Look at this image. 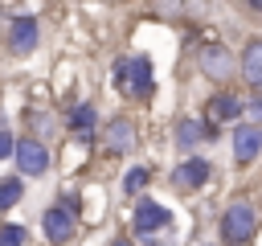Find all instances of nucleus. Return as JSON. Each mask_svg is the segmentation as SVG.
Segmentation results:
<instances>
[{
    "mask_svg": "<svg viewBox=\"0 0 262 246\" xmlns=\"http://www.w3.org/2000/svg\"><path fill=\"white\" fill-rule=\"evenodd\" d=\"M41 230H45V238L49 242H70L74 238V213L66 209V205H49L45 209V217H41Z\"/></svg>",
    "mask_w": 262,
    "mask_h": 246,
    "instance_id": "obj_6",
    "label": "nucleus"
},
{
    "mask_svg": "<svg viewBox=\"0 0 262 246\" xmlns=\"http://www.w3.org/2000/svg\"><path fill=\"white\" fill-rule=\"evenodd\" d=\"M12 156H16V172H25V176H41L49 168V148L41 139H16Z\"/></svg>",
    "mask_w": 262,
    "mask_h": 246,
    "instance_id": "obj_3",
    "label": "nucleus"
},
{
    "mask_svg": "<svg viewBox=\"0 0 262 246\" xmlns=\"http://www.w3.org/2000/svg\"><path fill=\"white\" fill-rule=\"evenodd\" d=\"M262 156V123H237L233 127V160L254 164Z\"/></svg>",
    "mask_w": 262,
    "mask_h": 246,
    "instance_id": "obj_4",
    "label": "nucleus"
},
{
    "mask_svg": "<svg viewBox=\"0 0 262 246\" xmlns=\"http://www.w3.org/2000/svg\"><path fill=\"white\" fill-rule=\"evenodd\" d=\"M147 180H151V168L135 164V168H127V176H123V193H139Z\"/></svg>",
    "mask_w": 262,
    "mask_h": 246,
    "instance_id": "obj_16",
    "label": "nucleus"
},
{
    "mask_svg": "<svg viewBox=\"0 0 262 246\" xmlns=\"http://www.w3.org/2000/svg\"><path fill=\"white\" fill-rule=\"evenodd\" d=\"M94 123H98V115H94V107H90V102H82V107H74V111H70V127H74L82 139H90V135H94Z\"/></svg>",
    "mask_w": 262,
    "mask_h": 246,
    "instance_id": "obj_13",
    "label": "nucleus"
},
{
    "mask_svg": "<svg viewBox=\"0 0 262 246\" xmlns=\"http://www.w3.org/2000/svg\"><path fill=\"white\" fill-rule=\"evenodd\" d=\"M242 107H246V111H250V115L262 123V94H258V98H250V102H242Z\"/></svg>",
    "mask_w": 262,
    "mask_h": 246,
    "instance_id": "obj_18",
    "label": "nucleus"
},
{
    "mask_svg": "<svg viewBox=\"0 0 262 246\" xmlns=\"http://www.w3.org/2000/svg\"><path fill=\"white\" fill-rule=\"evenodd\" d=\"M201 70H205L209 78H225V74L233 70V57H229V49H225L221 41L205 45V49H201Z\"/></svg>",
    "mask_w": 262,
    "mask_h": 246,
    "instance_id": "obj_9",
    "label": "nucleus"
},
{
    "mask_svg": "<svg viewBox=\"0 0 262 246\" xmlns=\"http://www.w3.org/2000/svg\"><path fill=\"white\" fill-rule=\"evenodd\" d=\"M20 193H25V184H20L16 176H4V180H0V213L12 209V205L20 201Z\"/></svg>",
    "mask_w": 262,
    "mask_h": 246,
    "instance_id": "obj_14",
    "label": "nucleus"
},
{
    "mask_svg": "<svg viewBox=\"0 0 262 246\" xmlns=\"http://www.w3.org/2000/svg\"><path fill=\"white\" fill-rule=\"evenodd\" d=\"M8 49L20 53V57L37 49V20H33V16H16V20H12V29H8Z\"/></svg>",
    "mask_w": 262,
    "mask_h": 246,
    "instance_id": "obj_8",
    "label": "nucleus"
},
{
    "mask_svg": "<svg viewBox=\"0 0 262 246\" xmlns=\"http://www.w3.org/2000/svg\"><path fill=\"white\" fill-rule=\"evenodd\" d=\"M20 242H25L20 225H0V246H20Z\"/></svg>",
    "mask_w": 262,
    "mask_h": 246,
    "instance_id": "obj_17",
    "label": "nucleus"
},
{
    "mask_svg": "<svg viewBox=\"0 0 262 246\" xmlns=\"http://www.w3.org/2000/svg\"><path fill=\"white\" fill-rule=\"evenodd\" d=\"M242 4H246V8L254 12V16H262V0H242Z\"/></svg>",
    "mask_w": 262,
    "mask_h": 246,
    "instance_id": "obj_20",
    "label": "nucleus"
},
{
    "mask_svg": "<svg viewBox=\"0 0 262 246\" xmlns=\"http://www.w3.org/2000/svg\"><path fill=\"white\" fill-rule=\"evenodd\" d=\"M209 172H213V164H209V160H201V156H192V160H184V164L176 168L172 184H176L180 193H192V189H201V184L209 180Z\"/></svg>",
    "mask_w": 262,
    "mask_h": 246,
    "instance_id": "obj_7",
    "label": "nucleus"
},
{
    "mask_svg": "<svg viewBox=\"0 0 262 246\" xmlns=\"http://www.w3.org/2000/svg\"><path fill=\"white\" fill-rule=\"evenodd\" d=\"M115 246H131V242H123V238H119V242H115Z\"/></svg>",
    "mask_w": 262,
    "mask_h": 246,
    "instance_id": "obj_21",
    "label": "nucleus"
},
{
    "mask_svg": "<svg viewBox=\"0 0 262 246\" xmlns=\"http://www.w3.org/2000/svg\"><path fill=\"white\" fill-rule=\"evenodd\" d=\"M201 135H205V127H201L196 119H180V123H176V139H180L184 148H192V144H201Z\"/></svg>",
    "mask_w": 262,
    "mask_h": 246,
    "instance_id": "obj_15",
    "label": "nucleus"
},
{
    "mask_svg": "<svg viewBox=\"0 0 262 246\" xmlns=\"http://www.w3.org/2000/svg\"><path fill=\"white\" fill-rule=\"evenodd\" d=\"M242 78H246L250 90L262 94V37L246 45V53H242Z\"/></svg>",
    "mask_w": 262,
    "mask_h": 246,
    "instance_id": "obj_10",
    "label": "nucleus"
},
{
    "mask_svg": "<svg viewBox=\"0 0 262 246\" xmlns=\"http://www.w3.org/2000/svg\"><path fill=\"white\" fill-rule=\"evenodd\" d=\"M12 144H16V139H12L8 131H0V160H4V156H12Z\"/></svg>",
    "mask_w": 262,
    "mask_h": 246,
    "instance_id": "obj_19",
    "label": "nucleus"
},
{
    "mask_svg": "<svg viewBox=\"0 0 262 246\" xmlns=\"http://www.w3.org/2000/svg\"><path fill=\"white\" fill-rule=\"evenodd\" d=\"M209 119H213V123L242 119V98H233V94H213V98H209Z\"/></svg>",
    "mask_w": 262,
    "mask_h": 246,
    "instance_id": "obj_12",
    "label": "nucleus"
},
{
    "mask_svg": "<svg viewBox=\"0 0 262 246\" xmlns=\"http://www.w3.org/2000/svg\"><path fill=\"white\" fill-rule=\"evenodd\" d=\"M131 221H135V234L147 242V238H151L156 230H164L172 217H168V209H164L160 201H147V197H143V201L135 205V217H131Z\"/></svg>",
    "mask_w": 262,
    "mask_h": 246,
    "instance_id": "obj_5",
    "label": "nucleus"
},
{
    "mask_svg": "<svg viewBox=\"0 0 262 246\" xmlns=\"http://www.w3.org/2000/svg\"><path fill=\"white\" fill-rule=\"evenodd\" d=\"M131 144H135V123H131V119H115V123L106 127V148H111L115 156H123V152H131Z\"/></svg>",
    "mask_w": 262,
    "mask_h": 246,
    "instance_id": "obj_11",
    "label": "nucleus"
},
{
    "mask_svg": "<svg viewBox=\"0 0 262 246\" xmlns=\"http://www.w3.org/2000/svg\"><path fill=\"white\" fill-rule=\"evenodd\" d=\"M115 86H119L127 98H147V94H151V61H147L143 53L115 61Z\"/></svg>",
    "mask_w": 262,
    "mask_h": 246,
    "instance_id": "obj_1",
    "label": "nucleus"
},
{
    "mask_svg": "<svg viewBox=\"0 0 262 246\" xmlns=\"http://www.w3.org/2000/svg\"><path fill=\"white\" fill-rule=\"evenodd\" d=\"M254 230H258V213H254L250 201H233V205L221 213V238H225L229 246H242L246 238H254Z\"/></svg>",
    "mask_w": 262,
    "mask_h": 246,
    "instance_id": "obj_2",
    "label": "nucleus"
}]
</instances>
